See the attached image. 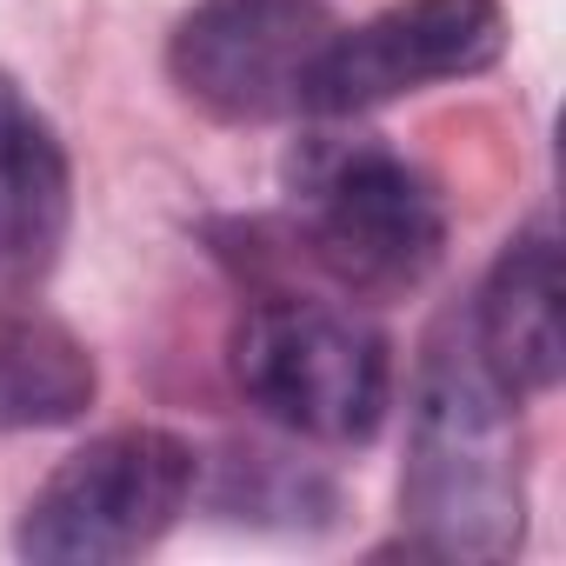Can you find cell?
<instances>
[{
  "label": "cell",
  "mask_w": 566,
  "mask_h": 566,
  "mask_svg": "<svg viewBox=\"0 0 566 566\" xmlns=\"http://www.w3.org/2000/svg\"><path fill=\"white\" fill-rule=\"evenodd\" d=\"M520 407L447 321L413 380L407 467H400V533L427 559H513L526 539V440Z\"/></svg>",
  "instance_id": "cell-1"
},
{
  "label": "cell",
  "mask_w": 566,
  "mask_h": 566,
  "mask_svg": "<svg viewBox=\"0 0 566 566\" xmlns=\"http://www.w3.org/2000/svg\"><path fill=\"white\" fill-rule=\"evenodd\" d=\"M227 367L247 407L321 447H367L394 400L387 334L314 294H253L227 340Z\"/></svg>",
  "instance_id": "cell-2"
},
{
  "label": "cell",
  "mask_w": 566,
  "mask_h": 566,
  "mask_svg": "<svg viewBox=\"0 0 566 566\" xmlns=\"http://www.w3.org/2000/svg\"><path fill=\"white\" fill-rule=\"evenodd\" d=\"M294 253H307L340 294H413L447 253L440 187L380 140H334L294 160Z\"/></svg>",
  "instance_id": "cell-3"
},
{
  "label": "cell",
  "mask_w": 566,
  "mask_h": 566,
  "mask_svg": "<svg viewBox=\"0 0 566 566\" xmlns=\"http://www.w3.org/2000/svg\"><path fill=\"white\" fill-rule=\"evenodd\" d=\"M200 453L167 427H114L74 447L21 506L14 546L41 566H114L160 546L193 506Z\"/></svg>",
  "instance_id": "cell-4"
},
{
  "label": "cell",
  "mask_w": 566,
  "mask_h": 566,
  "mask_svg": "<svg viewBox=\"0 0 566 566\" xmlns=\"http://www.w3.org/2000/svg\"><path fill=\"white\" fill-rule=\"evenodd\" d=\"M334 28L327 0H193L174 21L167 74L207 120L266 127L301 114L307 74Z\"/></svg>",
  "instance_id": "cell-5"
},
{
  "label": "cell",
  "mask_w": 566,
  "mask_h": 566,
  "mask_svg": "<svg viewBox=\"0 0 566 566\" xmlns=\"http://www.w3.org/2000/svg\"><path fill=\"white\" fill-rule=\"evenodd\" d=\"M506 54V8L500 0H394L360 28H334L307 74L301 114L354 120L387 101L473 81Z\"/></svg>",
  "instance_id": "cell-6"
},
{
  "label": "cell",
  "mask_w": 566,
  "mask_h": 566,
  "mask_svg": "<svg viewBox=\"0 0 566 566\" xmlns=\"http://www.w3.org/2000/svg\"><path fill=\"white\" fill-rule=\"evenodd\" d=\"M559 240L546 220L520 227L480 280L467 340L513 400H539L566 374V307H559Z\"/></svg>",
  "instance_id": "cell-7"
},
{
  "label": "cell",
  "mask_w": 566,
  "mask_h": 566,
  "mask_svg": "<svg viewBox=\"0 0 566 566\" xmlns=\"http://www.w3.org/2000/svg\"><path fill=\"white\" fill-rule=\"evenodd\" d=\"M74 227V160L54 120L0 74V294H34Z\"/></svg>",
  "instance_id": "cell-8"
},
{
  "label": "cell",
  "mask_w": 566,
  "mask_h": 566,
  "mask_svg": "<svg viewBox=\"0 0 566 566\" xmlns=\"http://www.w3.org/2000/svg\"><path fill=\"white\" fill-rule=\"evenodd\" d=\"M101 394L94 354L48 314H0V433L74 427Z\"/></svg>",
  "instance_id": "cell-9"
},
{
  "label": "cell",
  "mask_w": 566,
  "mask_h": 566,
  "mask_svg": "<svg viewBox=\"0 0 566 566\" xmlns=\"http://www.w3.org/2000/svg\"><path fill=\"white\" fill-rule=\"evenodd\" d=\"M220 513L233 520H280V526H301L307 513L334 520L340 513V493L334 480H321L314 467L287 460V453H266V447H247L227 460V480H220Z\"/></svg>",
  "instance_id": "cell-10"
}]
</instances>
